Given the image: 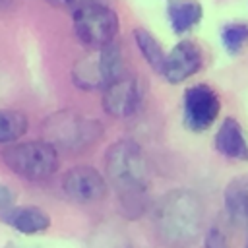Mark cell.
I'll return each instance as SVG.
<instances>
[{
	"label": "cell",
	"instance_id": "cell-13",
	"mask_svg": "<svg viewBox=\"0 0 248 248\" xmlns=\"http://www.w3.org/2000/svg\"><path fill=\"white\" fill-rule=\"evenodd\" d=\"M223 202L231 223L248 232V176L232 178L225 186Z\"/></svg>",
	"mask_w": 248,
	"mask_h": 248
},
{
	"label": "cell",
	"instance_id": "cell-14",
	"mask_svg": "<svg viewBox=\"0 0 248 248\" xmlns=\"http://www.w3.org/2000/svg\"><path fill=\"white\" fill-rule=\"evenodd\" d=\"M202 16H203V8L198 0H172L167 8L170 29L176 35H184L192 27H196L202 21Z\"/></svg>",
	"mask_w": 248,
	"mask_h": 248
},
{
	"label": "cell",
	"instance_id": "cell-20",
	"mask_svg": "<svg viewBox=\"0 0 248 248\" xmlns=\"http://www.w3.org/2000/svg\"><path fill=\"white\" fill-rule=\"evenodd\" d=\"M50 6H54V8H66V6H70L74 0H46Z\"/></svg>",
	"mask_w": 248,
	"mask_h": 248
},
{
	"label": "cell",
	"instance_id": "cell-1",
	"mask_svg": "<svg viewBox=\"0 0 248 248\" xmlns=\"http://www.w3.org/2000/svg\"><path fill=\"white\" fill-rule=\"evenodd\" d=\"M105 172L118 196L120 213L126 219H140L149 205V170L140 143L118 140L105 153Z\"/></svg>",
	"mask_w": 248,
	"mask_h": 248
},
{
	"label": "cell",
	"instance_id": "cell-8",
	"mask_svg": "<svg viewBox=\"0 0 248 248\" xmlns=\"http://www.w3.org/2000/svg\"><path fill=\"white\" fill-rule=\"evenodd\" d=\"M62 190L76 203H95L107 196L108 184L95 167L78 165L64 172Z\"/></svg>",
	"mask_w": 248,
	"mask_h": 248
},
{
	"label": "cell",
	"instance_id": "cell-15",
	"mask_svg": "<svg viewBox=\"0 0 248 248\" xmlns=\"http://www.w3.org/2000/svg\"><path fill=\"white\" fill-rule=\"evenodd\" d=\"M134 41H136V46L141 52L143 60L149 64V68L161 74L163 72V66H165V58H167L161 43L147 29H143V27L134 29Z\"/></svg>",
	"mask_w": 248,
	"mask_h": 248
},
{
	"label": "cell",
	"instance_id": "cell-10",
	"mask_svg": "<svg viewBox=\"0 0 248 248\" xmlns=\"http://www.w3.org/2000/svg\"><path fill=\"white\" fill-rule=\"evenodd\" d=\"M203 66V52L194 41H180L172 46V50L165 58V66L161 76L169 83H182L194 74H198Z\"/></svg>",
	"mask_w": 248,
	"mask_h": 248
},
{
	"label": "cell",
	"instance_id": "cell-3",
	"mask_svg": "<svg viewBox=\"0 0 248 248\" xmlns=\"http://www.w3.org/2000/svg\"><path fill=\"white\" fill-rule=\"evenodd\" d=\"M0 159L14 174L33 182L50 178L60 165L58 149L45 140L12 143L0 153Z\"/></svg>",
	"mask_w": 248,
	"mask_h": 248
},
{
	"label": "cell",
	"instance_id": "cell-6",
	"mask_svg": "<svg viewBox=\"0 0 248 248\" xmlns=\"http://www.w3.org/2000/svg\"><path fill=\"white\" fill-rule=\"evenodd\" d=\"M72 25L79 43L95 50L114 43L120 21H118V14L107 4L85 2L74 12Z\"/></svg>",
	"mask_w": 248,
	"mask_h": 248
},
{
	"label": "cell",
	"instance_id": "cell-17",
	"mask_svg": "<svg viewBox=\"0 0 248 248\" xmlns=\"http://www.w3.org/2000/svg\"><path fill=\"white\" fill-rule=\"evenodd\" d=\"M221 43L229 54H240L248 46V23L232 21L221 29Z\"/></svg>",
	"mask_w": 248,
	"mask_h": 248
},
{
	"label": "cell",
	"instance_id": "cell-2",
	"mask_svg": "<svg viewBox=\"0 0 248 248\" xmlns=\"http://www.w3.org/2000/svg\"><path fill=\"white\" fill-rule=\"evenodd\" d=\"M202 202L188 190L167 192L153 207V227L157 236L174 248L192 244L202 231Z\"/></svg>",
	"mask_w": 248,
	"mask_h": 248
},
{
	"label": "cell",
	"instance_id": "cell-16",
	"mask_svg": "<svg viewBox=\"0 0 248 248\" xmlns=\"http://www.w3.org/2000/svg\"><path fill=\"white\" fill-rule=\"evenodd\" d=\"M29 120L19 110L0 108V145L17 143V140L27 132Z\"/></svg>",
	"mask_w": 248,
	"mask_h": 248
},
{
	"label": "cell",
	"instance_id": "cell-5",
	"mask_svg": "<svg viewBox=\"0 0 248 248\" xmlns=\"http://www.w3.org/2000/svg\"><path fill=\"white\" fill-rule=\"evenodd\" d=\"M122 62V50L116 43L95 48L83 58L76 60L72 68V81L81 91L105 89L120 76H124Z\"/></svg>",
	"mask_w": 248,
	"mask_h": 248
},
{
	"label": "cell",
	"instance_id": "cell-11",
	"mask_svg": "<svg viewBox=\"0 0 248 248\" xmlns=\"http://www.w3.org/2000/svg\"><path fill=\"white\" fill-rule=\"evenodd\" d=\"M0 221L21 234H37L50 227V217L35 205H12L2 209Z\"/></svg>",
	"mask_w": 248,
	"mask_h": 248
},
{
	"label": "cell",
	"instance_id": "cell-7",
	"mask_svg": "<svg viewBox=\"0 0 248 248\" xmlns=\"http://www.w3.org/2000/svg\"><path fill=\"white\" fill-rule=\"evenodd\" d=\"M184 126L192 132H205L221 112V99L205 83H196L184 91L182 97Z\"/></svg>",
	"mask_w": 248,
	"mask_h": 248
},
{
	"label": "cell",
	"instance_id": "cell-9",
	"mask_svg": "<svg viewBox=\"0 0 248 248\" xmlns=\"http://www.w3.org/2000/svg\"><path fill=\"white\" fill-rule=\"evenodd\" d=\"M141 99H143V89L140 79L136 76H120L116 81H112L103 89L101 105L108 116L128 118L140 108Z\"/></svg>",
	"mask_w": 248,
	"mask_h": 248
},
{
	"label": "cell",
	"instance_id": "cell-4",
	"mask_svg": "<svg viewBox=\"0 0 248 248\" xmlns=\"http://www.w3.org/2000/svg\"><path fill=\"white\" fill-rule=\"evenodd\" d=\"M43 132L45 141H48L56 149L62 147L76 151L99 141L103 136V126L99 120H91L70 108H64L50 114L43 122Z\"/></svg>",
	"mask_w": 248,
	"mask_h": 248
},
{
	"label": "cell",
	"instance_id": "cell-18",
	"mask_svg": "<svg viewBox=\"0 0 248 248\" xmlns=\"http://www.w3.org/2000/svg\"><path fill=\"white\" fill-rule=\"evenodd\" d=\"M203 248H231V242L219 227H209L203 234Z\"/></svg>",
	"mask_w": 248,
	"mask_h": 248
},
{
	"label": "cell",
	"instance_id": "cell-19",
	"mask_svg": "<svg viewBox=\"0 0 248 248\" xmlns=\"http://www.w3.org/2000/svg\"><path fill=\"white\" fill-rule=\"evenodd\" d=\"M14 202H16V192H14L10 186L0 184V211L12 207Z\"/></svg>",
	"mask_w": 248,
	"mask_h": 248
},
{
	"label": "cell",
	"instance_id": "cell-21",
	"mask_svg": "<svg viewBox=\"0 0 248 248\" xmlns=\"http://www.w3.org/2000/svg\"><path fill=\"white\" fill-rule=\"evenodd\" d=\"M4 248H29V246H19V244H8V246H4Z\"/></svg>",
	"mask_w": 248,
	"mask_h": 248
},
{
	"label": "cell",
	"instance_id": "cell-12",
	"mask_svg": "<svg viewBox=\"0 0 248 248\" xmlns=\"http://www.w3.org/2000/svg\"><path fill=\"white\" fill-rule=\"evenodd\" d=\"M215 149L234 161H248V136L238 120L225 118L215 134Z\"/></svg>",
	"mask_w": 248,
	"mask_h": 248
},
{
	"label": "cell",
	"instance_id": "cell-22",
	"mask_svg": "<svg viewBox=\"0 0 248 248\" xmlns=\"http://www.w3.org/2000/svg\"><path fill=\"white\" fill-rule=\"evenodd\" d=\"M246 248H248V242H246Z\"/></svg>",
	"mask_w": 248,
	"mask_h": 248
}]
</instances>
